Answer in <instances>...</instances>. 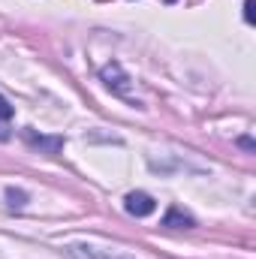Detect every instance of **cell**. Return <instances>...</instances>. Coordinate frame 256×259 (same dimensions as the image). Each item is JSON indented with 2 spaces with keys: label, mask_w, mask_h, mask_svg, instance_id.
Wrapping results in <instances>:
<instances>
[{
  "label": "cell",
  "mask_w": 256,
  "mask_h": 259,
  "mask_svg": "<svg viewBox=\"0 0 256 259\" xmlns=\"http://www.w3.org/2000/svg\"><path fill=\"white\" fill-rule=\"evenodd\" d=\"M6 139H9V133H6V130H0V142H6Z\"/></svg>",
  "instance_id": "30bf717a"
},
{
  "label": "cell",
  "mask_w": 256,
  "mask_h": 259,
  "mask_svg": "<svg viewBox=\"0 0 256 259\" xmlns=\"http://www.w3.org/2000/svg\"><path fill=\"white\" fill-rule=\"evenodd\" d=\"M163 226H166V229H193V226H196V220H193L184 208L172 205V208L166 211V217H163Z\"/></svg>",
  "instance_id": "277c9868"
},
{
  "label": "cell",
  "mask_w": 256,
  "mask_h": 259,
  "mask_svg": "<svg viewBox=\"0 0 256 259\" xmlns=\"http://www.w3.org/2000/svg\"><path fill=\"white\" fill-rule=\"evenodd\" d=\"M69 256L72 259H136V256H130V253H121V250L94 247V244H72L69 247Z\"/></svg>",
  "instance_id": "7a4b0ae2"
},
{
  "label": "cell",
  "mask_w": 256,
  "mask_h": 259,
  "mask_svg": "<svg viewBox=\"0 0 256 259\" xmlns=\"http://www.w3.org/2000/svg\"><path fill=\"white\" fill-rule=\"evenodd\" d=\"M100 78H103V84L112 91V94H118V97H127L130 94V75L124 72V66L121 64H106L100 69Z\"/></svg>",
  "instance_id": "6da1fadb"
},
{
  "label": "cell",
  "mask_w": 256,
  "mask_h": 259,
  "mask_svg": "<svg viewBox=\"0 0 256 259\" xmlns=\"http://www.w3.org/2000/svg\"><path fill=\"white\" fill-rule=\"evenodd\" d=\"M238 145H241L244 151H256V145H253V139H250V136H241V139H238Z\"/></svg>",
  "instance_id": "9c48e42d"
},
{
  "label": "cell",
  "mask_w": 256,
  "mask_h": 259,
  "mask_svg": "<svg viewBox=\"0 0 256 259\" xmlns=\"http://www.w3.org/2000/svg\"><path fill=\"white\" fill-rule=\"evenodd\" d=\"M24 139H27L33 148H42L46 154H58V151L64 148V139H58V136H55V139H46V136H36L33 130H24Z\"/></svg>",
  "instance_id": "5b68a950"
},
{
  "label": "cell",
  "mask_w": 256,
  "mask_h": 259,
  "mask_svg": "<svg viewBox=\"0 0 256 259\" xmlns=\"http://www.w3.org/2000/svg\"><path fill=\"white\" fill-rule=\"evenodd\" d=\"M6 202H9L12 208H21V205L27 202V193H24V190H15V187H9V190H6Z\"/></svg>",
  "instance_id": "8992f818"
},
{
  "label": "cell",
  "mask_w": 256,
  "mask_h": 259,
  "mask_svg": "<svg viewBox=\"0 0 256 259\" xmlns=\"http://www.w3.org/2000/svg\"><path fill=\"white\" fill-rule=\"evenodd\" d=\"M124 208H127V214H133V217H148V214H154L157 202H154L151 193L133 190V193H127V199H124Z\"/></svg>",
  "instance_id": "3957f363"
},
{
  "label": "cell",
  "mask_w": 256,
  "mask_h": 259,
  "mask_svg": "<svg viewBox=\"0 0 256 259\" xmlns=\"http://www.w3.org/2000/svg\"><path fill=\"white\" fill-rule=\"evenodd\" d=\"M12 115H15V109H12V106H9V100L0 94V121H9Z\"/></svg>",
  "instance_id": "52a82bcc"
},
{
  "label": "cell",
  "mask_w": 256,
  "mask_h": 259,
  "mask_svg": "<svg viewBox=\"0 0 256 259\" xmlns=\"http://www.w3.org/2000/svg\"><path fill=\"white\" fill-rule=\"evenodd\" d=\"M253 9H256V0H244V21H247V24H253L256 21Z\"/></svg>",
  "instance_id": "ba28073f"
}]
</instances>
